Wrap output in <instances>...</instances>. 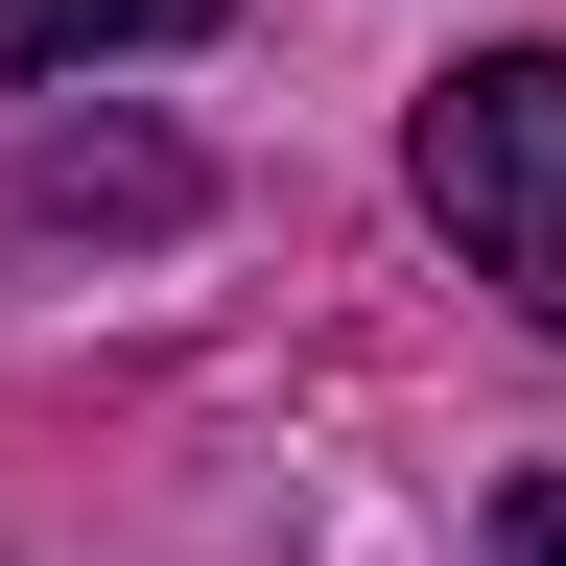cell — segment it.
<instances>
[{"mask_svg":"<svg viewBox=\"0 0 566 566\" xmlns=\"http://www.w3.org/2000/svg\"><path fill=\"white\" fill-rule=\"evenodd\" d=\"M424 212L472 237V283H520V307L566 331V48L424 71Z\"/></svg>","mask_w":566,"mask_h":566,"instance_id":"obj_1","label":"cell"},{"mask_svg":"<svg viewBox=\"0 0 566 566\" xmlns=\"http://www.w3.org/2000/svg\"><path fill=\"white\" fill-rule=\"evenodd\" d=\"M237 0H0V71H118V48H189Z\"/></svg>","mask_w":566,"mask_h":566,"instance_id":"obj_2","label":"cell"},{"mask_svg":"<svg viewBox=\"0 0 566 566\" xmlns=\"http://www.w3.org/2000/svg\"><path fill=\"white\" fill-rule=\"evenodd\" d=\"M495 566H566V472H520V495H495Z\"/></svg>","mask_w":566,"mask_h":566,"instance_id":"obj_3","label":"cell"}]
</instances>
